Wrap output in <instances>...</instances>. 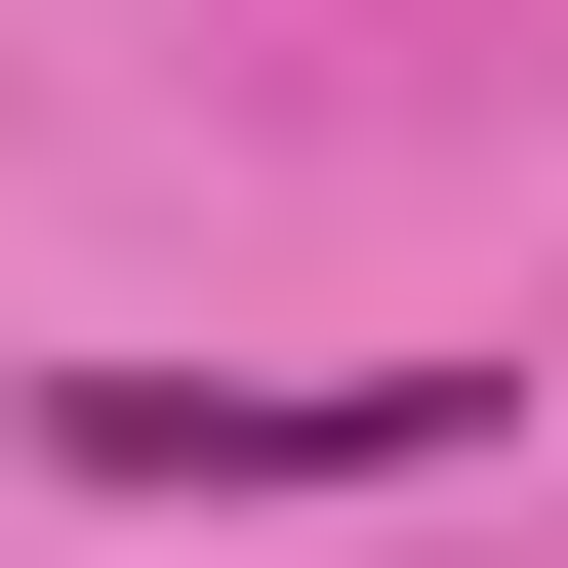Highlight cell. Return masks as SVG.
Returning a JSON list of instances; mask_svg holds the SVG:
<instances>
[{"instance_id": "cell-1", "label": "cell", "mask_w": 568, "mask_h": 568, "mask_svg": "<svg viewBox=\"0 0 568 568\" xmlns=\"http://www.w3.org/2000/svg\"><path fill=\"white\" fill-rule=\"evenodd\" d=\"M41 447L82 487H406V447H487V366H41Z\"/></svg>"}]
</instances>
